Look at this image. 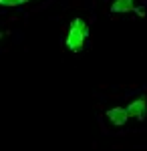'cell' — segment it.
Segmentation results:
<instances>
[{"instance_id":"1","label":"cell","mask_w":147,"mask_h":151,"mask_svg":"<svg viewBox=\"0 0 147 151\" xmlns=\"http://www.w3.org/2000/svg\"><path fill=\"white\" fill-rule=\"evenodd\" d=\"M89 36V26L83 18H73L71 20V26H68L67 32V48L73 50V52H79L81 48L85 47V40Z\"/></svg>"},{"instance_id":"2","label":"cell","mask_w":147,"mask_h":151,"mask_svg":"<svg viewBox=\"0 0 147 151\" xmlns=\"http://www.w3.org/2000/svg\"><path fill=\"white\" fill-rule=\"evenodd\" d=\"M125 109H127L129 117H135L137 121H143L145 115H147V99L145 97H139V99H135V101H131Z\"/></svg>"},{"instance_id":"3","label":"cell","mask_w":147,"mask_h":151,"mask_svg":"<svg viewBox=\"0 0 147 151\" xmlns=\"http://www.w3.org/2000/svg\"><path fill=\"white\" fill-rule=\"evenodd\" d=\"M107 119L113 123L115 127H123L127 123V119H129V113H127L125 107H113V109L107 111Z\"/></svg>"},{"instance_id":"4","label":"cell","mask_w":147,"mask_h":151,"mask_svg":"<svg viewBox=\"0 0 147 151\" xmlns=\"http://www.w3.org/2000/svg\"><path fill=\"white\" fill-rule=\"evenodd\" d=\"M111 12H117V14H123V12H137L139 16H143V12L135 8L133 0H115L111 4Z\"/></svg>"},{"instance_id":"5","label":"cell","mask_w":147,"mask_h":151,"mask_svg":"<svg viewBox=\"0 0 147 151\" xmlns=\"http://www.w3.org/2000/svg\"><path fill=\"white\" fill-rule=\"evenodd\" d=\"M24 2H28V0H0L2 6H20Z\"/></svg>"},{"instance_id":"6","label":"cell","mask_w":147,"mask_h":151,"mask_svg":"<svg viewBox=\"0 0 147 151\" xmlns=\"http://www.w3.org/2000/svg\"><path fill=\"white\" fill-rule=\"evenodd\" d=\"M2 36H4V35H2V32H0V38H2Z\"/></svg>"}]
</instances>
